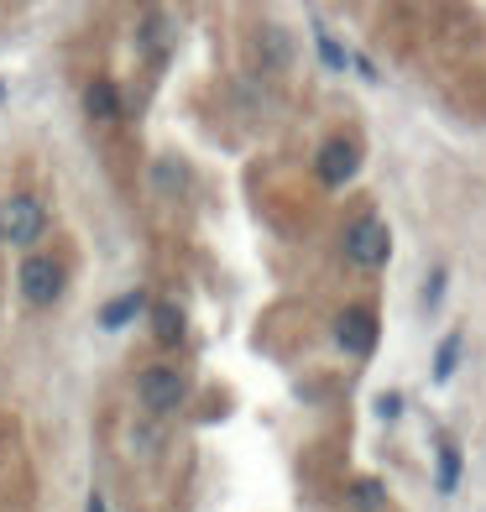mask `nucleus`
<instances>
[{
  "label": "nucleus",
  "mask_w": 486,
  "mask_h": 512,
  "mask_svg": "<svg viewBox=\"0 0 486 512\" xmlns=\"http://www.w3.org/2000/svg\"><path fill=\"white\" fill-rule=\"evenodd\" d=\"M84 512H105V497L95 492V497H89V507H84Z\"/></svg>",
  "instance_id": "obj_19"
},
{
  "label": "nucleus",
  "mask_w": 486,
  "mask_h": 512,
  "mask_svg": "<svg viewBox=\"0 0 486 512\" xmlns=\"http://www.w3.org/2000/svg\"><path fill=\"white\" fill-rule=\"evenodd\" d=\"M455 481H460V455L455 445H445L439 450V492H455Z\"/></svg>",
  "instance_id": "obj_15"
},
{
  "label": "nucleus",
  "mask_w": 486,
  "mask_h": 512,
  "mask_svg": "<svg viewBox=\"0 0 486 512\" xmlns=\"http://www.w3.org/2000/svg\"><path fill=\"white\" fill-rule=\"evenodd\" d=\"M455 361H460V335H450L445 345H439V356H434V382H450V377H455Z\"/></svg>",
  "instance_id": "obj_14"
},
{
  "label": "nucleus",
  "mask_w": 486,
  "mask_h": 512,
  "mask_svg": "<svg viewBox=\"0 0 486 512\" xmlns=\"http://www.w3.org/2000/svg\"><path fill=\"white\" fill-rule=\"evenodd\" d=\"M377 413H382V418H398V413H403V398H398V392H387V398L377 403Z\"/></svg>",
  "instance_id": "obj_18"
},
{
  "label": "nucleus",
  "mask_w": 486,
  "mask_h": 512,
  "mask_svg": "<svg viewBox=\"0 0 486 512\" xmlns=\"http://www.w3.org/2000/svg\"><path fill=\"white\" fill-rule=\"evenodd\" d=\"M16 283H21V298H27L32 309H53L58 298H63V262H53V256H27L16 272Z\"/></svg>",
  "instance_id": "obj_3"
},
{
  "label": "nucleus",
  "mask_w": 486,
  "mask_h": 512,
  "mask_svg": "<svg viewBox=\"0 0 486 512\" xmlns=\"http://www.w3.org/2000/svg\"><path fill=\"white\" fill-rule=\"evenodd\" d=\"M351 507L356 512H382L387 507V486L382 481H356L351 486Z\"/></svg>",
  "instance_id": "obj_13"
},
{
  "label": "nucleus",
  "mask_w": 486,
  "mask_h": 512,
  "mask_svg": "<svg viewBox=\"0 0 486 512\" xmlns=\"http://www.w3.org/2000/svg\"><path fill=\"white\" fill-rule=\"evenodd\" d=\"M340 251H345V262L361 267V272H377V267H387V251H392V230H387V220H377V215H361L356 225H345V241H340Z\"/></svg>",
  "instance_id": "obj_1"
},
{
  "label": "nucleus",
  "mask_w": 486,
  "mask_h": 512,
  "mask_svg": "<svg viewBox=\"0 0 486 512\" xmlns=\"http://www.w3.org/2000/svg\"><path fill=\"white\" fill-rule=\"evenodd\" d=\"M257 58H262V68L283 74V68L293 63V42H288V32H283V27H262V32H257Z\"/></svg>",
  "instance_id": "obj_9"
},
{
  "label": "nucleus",
  "mask_w": 486,
  "mask_h": 512,
  "mask_svg": "<svg viewBox=\"0 0 486 512\" xmlns=\"http://www.w3.org/2000/svg\"><path fill=\"white\" fill-rule=\"evenodd\" d=\"M439 293H445V272H434L429 283H424V309H434V304H439Z\"/></svg>",
  "instance_id": "obj_16"
},
{
  "label": "nucleus",
  "mask_w": 486,
  "mask_h": 512,
  "mask_svg": "<svg viewBox=\"0 0 486 512\" xmlns=\"http://www.w3.org/2000/svg\"><path fill=\"white\" fill-rule=\"evenodd\" d=\"M356 142H345V136H335V142H324V152H319V162H314V173H319V183L324 189H345V183L356 178Z\"/></svg>",
  "instance_id": "obj_5"
},
{
  "label": "nucleus",
  "mask_w": 486,
  "mask_h": 512,
  "mask_svg": "<svg viewBox=\"0 0 486 512\" xmlns=\"http://www.w3.org/2000/svg\"><path fill=\"white\" fill-rule=\"evenodd\" d=\"M48 230V209H42L37 194H11L0 199V241L6 246H32Z\"/></svg>",
  "instance_id": "obj_2"
},
{
  "label": "nucleus",
  "mask_w": 486,
  "mask_h": 512,
  "mask_svg": "<svg viewBox=\"0 0 486 512\" xmlns=\"http://www.w3.org/2000/svg\"><path fill=\"white\" fill-rule=\"evenodd\" d=\"M335 340L351 356H372V345H377V314L372 309H345L335 319Z\"/></svg>",
  "instance_id": "obj_6"
},
{
  "label": "nucleus",
  "mask_w": 486,
  "mask_h": 512,
  "mask_svg": "<svg viewBox=\"0 0 486 512\" xmlns=\"http://www.w3.org/2000/svg\"><path fill=\"white\" fill-rule=\"evenodd\" d=\"M183 335H189V324H183V309L168 304V298H162V304H152V340H157V345H178Z\"/></svg>",
  "instance_id": "obj_10"
},
{
  "label": "nucleus",
  "mask_w": 486,
  "mask_h": 512,
  "mask_svg": "<svg viewBox=\"0 0 486 512\" xmlns=\"http://www.w3.org/2000/svg\"><path fill=\"white\" fill-rule=\"evenodd\" d=\"M319 53H324V63H330V68H345V58H340V48H335L330 37H319Z\"/></svg>",
  "instance_id": "obj_17"
},
{
  "label": "nucleus",
  "mask_w": 486,
  "mask_h": 512,
  "mask_svg": "<svg viewBox=\"0 0 486 512\" xmlns=\"http://www.w3.org/2000/svg\"><path fill=\"white\" fill-rule=\"evenodd\" d=\"M152 189L162 199H178L183 189H189V168H183L178 157H157V168H152Z\"/></svg>",
  "instance_id": "obj_11"
},
{
  "label": "nucleus",
  "mask_w": 486,
  "mask_h": 512,
  "mask_svg": "<svg viewBox=\"0 0 486 512\" xmlns=\"http://www.w3.org/2000/svg\"><path fill=\"white\" fill-rule=\"evenodd\" d=\"M142 309H147V293H142V288H131V293H121V298H115V304L100 314V324H105V330H126V324L142 314Z\"/></svg>",
  "instance_id": "obj_12"
},
{
  "label": "nucleus",
  "mask_w": 486,
  "mask_h": 512,
  "mask_svg": "<svg viewBox=\"0 0 486 512\" xmlns=\"http://www.w3.org/2000/svg\"><path fill=\"white\" fill-rule=\"evenodd\" d=\"M168 48H173V21L162 16V11H152V16L142 21V32H136V53L152 58V63H162V58H168Z\"/></svg>",
  "instance_id": "obj_7"
},
{
  "label": "nucleus",
  "mask_w": 486,
  "mask_h": 512,
  "mask_svg": "<svg viewBox=\"0 0 486 512\" xmlns=\"http://www.w3.org/2000/svg\"><path fill=\"white\" fill-rule=\"evenodd\" d=\"M84 110L95 115L100 126H110V121H121V89H115L110 79H95L84 89Z\"/></svg>",
  "instance_id": "obj_8"
},
{
  "label": "nucleus",
  "mask_w": 486,
  "mask_h": 512,
  "mask_svg": "<svg viewBox=\"0 0 486 512\" xmlns=\"http://www.w3.org/2000/svg\"><path fill=\"white\" fill-rule=\"evenodd\" d=\"M136 398H142V408H152V413H173L183 398H189V387H183V377L173 366H152V371H142V382H136Z\"/></svg>",
  "instance_id": "obj_4"
}]
</instances>
